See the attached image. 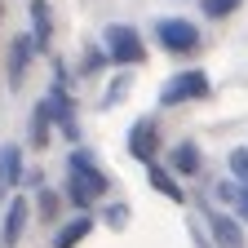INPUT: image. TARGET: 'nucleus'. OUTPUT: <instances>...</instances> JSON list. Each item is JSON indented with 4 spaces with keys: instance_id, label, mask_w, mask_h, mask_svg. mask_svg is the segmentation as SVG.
Segmentation results:
<instances>
[{
    "instance_id": "dca6fc26",
    "label": "nucleus",
    "mask_w": 248,
    "mask_h": 248,
    "mask_svg": "<svg viewBox=\"0 0 248 248\" xmlns=\"http://www.w3.org/2000/svg\"><path fill=\"white\" fill-rule=\"evenodd\" d=\"M0 18H5V0H0Z\"/></svg>"
},
{
    "instance_id": "423d86ee",
    "label": "nucleus",
    "mask_w": 248,
    "mask_h": 248,
    "mask_svg": "<svg viewBox=\"0 0 248 248\" xmlns=\"http://www.w3.org/2000/svg\"><path fill=\"white\" fill-rule=\"evenodd\" d=\"M208 226H213V235H217V248H244V231L231 222V217L213 213V217H208Z\"/></svg>"
},
{
    "instance_id": "f8f14e48",
    "label": "nucleus",
    "mask_w": 248,
    "mask_h": 248,
    "mask_svg": "<svg viewBox=\"0 0 248 248\" xmlns=\"http://www.w3.org/2000/svg\"><path fill=\"white\" fill-rule=\"evenodd\" d=\"M31 14H36V45H45L49 40V9L40 0H31Z\"/></svg>"
},
{
    "instance_id": "f03ea898",
    "label": "nucleus",
    "mask_w": 248,
    "mask_h": 248,
    "mask_svg": "<svg viewBox=\"0 0 248 248\" xmlns=\"http://www.w3.org/2000/svg\"><path fill=\"white\" fill-rule=\"evenodd\" d=\"M155 31H160V45H164L169 53H195V49H200V31H195L191 22H182V18L160 22Z\"/></svg>"
},
{
    "instance_id": "7ed1b4c3",
    "label": "nucleus",
    "mask_w": 248,
    "mask_h": 248,
    "mask_svg": "<svg viewBox=\"0 0 248 248\" xmlns=\"http://www.w3.org/2000/svg\"><path fill=\"white\" fill-rule=\"evenodd\" d=\"M107 49H111L115 62H124V67H129V62H142V53H146L133 27H107Z\"/></svg>"
},
{
    "instance_id": "4468645a",
    "label": "nucleus",
    "mask_w": 248,
    "mask_h": 248,
    "mask_svg": "<svg viewBox=\"0 0 248 248\" xmlns=\"http://www.w3.org/2000/svg\"><path fill=\"white\" fill-rule=\"evenodd\" d=\"M235 5H239V0H204V14H208V18H226Z\"/></svg>"
},
{
    "instance_id": "20e7f679",
    "label": "nucleus",
    "mask_w": 248,
    "mask_h": 248,
    "mask_svg": "<svg viewBox=\"0 0 248 248\" xmlns=\"http://www.w3.org/2000/svg\"><path fill=\"white\" fill-rule=\"evenodd\" d=\"M195 98H208V76L204 71H182L169 89H164V102H195Z\"/></svg>"
},
{
    "instance_id": "1a4fd4ad",
    "label": "nucleus",
    "mask_w": 248,
    "mask_h": 248,
    "mask_svg": "<svg viewBox=\"0 0 248 248\" xmlns=\"http://www.w3.org/2000/svg\"><path fill=\"white\" fill-rule=\"evenodd\" d=\"M18 182V151L5 146V155H0V186H14Z\"/></svg>"
},
{
    "instance_id": "f257e3e1",
    "label": "nucleus",
    "mask_w": 248,
    "mask_h": 248,
    "mask_svg": "<svg viewBox=\"0 0 248 248\" xmlns=\"http://www.w3.org/2000/svg\"><path fill=\"white\" fill-rule=\"evenodd\" d=\"M102 191H107L102 169H93L89 155H71V177H67V195H71V204L89 208L93 200H102Z\"/></svg>"
},
{
    "instance_id": "ddd939ff",
    "label": "nucleus",
    "mask_w": 248,
    "mask_h": 248,
    "mask_svg": "<svg viewBox=\"0 0 248 248\" xmlns=\"http://www.w3.org/2000/svg\"><path fill=\"white\" fill-rule=\"evenodd\" d=\"M27 49H31V40H18V45H14V71H9V76H14V84L22 80V67H27Z\"/></svg>"
},
{
    "instance_id": "39448f33",
    "label": "nucleus",
    "mask_w": 248,
    "mask_h": 248,
    "mask_svg": "<svg viewBox=\"0 0 248 248\" xmlns=\"http://www.w3.org/2000/svg\"><path fill=\"white\" fill-rule=\"evenodd\" d=\"M155 146H160V138H155V124L151 120H142V124H133V133H129V151L138 155V160H155Z\"/></svg>"
},
{
    "instance_id": "6e6552de",
    "label": "nucleus",
    "mask_w": 248,
    "mask_h": 248,
    "mask_svg": "<svg viewBox=\"0 0 248 248\" xmlns=\"http://www.w3.org/2000/svg\"><path fill=\"white\" fill-rule=\"evenodd\" d=\"M93 231V222H89V217H80V222H71L67 231H58V239H53V248H76L84 235Z\"/></svg>"
},
{
    "instance_id": "0eeeda50",
    "label": "nucleus",
    "mask_w": 248,
    "mask_h": 248,
    "mask_svg": "<svg viewBox=\"0 0 248 248\" xmlns=\"http://www.w3.org/2000/svg\"><path fill=\"white\" fill-rule=\"evenodd\" d=\"M22 222H27V200H14L9 204V217H5V244H18Z\"/></svg>"
},
{
    "instance_id": "2eb2a0df",
    "label": "nucleus",
    "mask_w": 248,
    "mask_h": 248,
    "mask_svg": "<svg viewBox=\"0 0 248 248\" xmlns=\"http://www.w3.org/2000/svg\"><path fill=\"white\" fill-rule=\"evenodd\" d=\"M231 169H235L239 177H248V151H235V155H231Z\"/></svg>"
},
{
    "instance_id": "9d476101",
    "label": "nucleus",
    "mask_w": 248,
    "mask_h": 248,
    "mask_svg": "<svg viewBox=\"0 0 248 248\" xmlns=\"http://www.w3.org/2000/svg\"><path fill=\"white\" fill-rule=\"evenodd\" d=\"M151 186H155V191H160V195H169L173 204H182V191H177V182H173L169 173H160V169H151Z\"/></svg>"
},
{
    "instance_id": "f3484780",
    "label": "nucleus",
    "mask_w": 248,
    "mask_h": 248,
    "mask_svg": "<svg viewBox=\"0 0 248 248\" xmlns=\"http://www.w3.org/2000/svg\"><path fill=\"white\" fill-rule=\"evenodd\" d=\"M244 208H248V191H244Z\"/></svg>"
},
{
    "instance_id": "9b49d317",
    "label": "nucleus",
    "mask_w": 248,
    "mask_h": 248,
    "mask_svg": "<svg viewBox=\"0 0 248 248\" xmlns=\"http://www.w3.org/2000/svg\"><path fill=\"white\" fill-rule=\"evenodd\" d=\"M173 164H177V173H195L200 169V151L195 146H177L173 151Z\"/></svg>"
}]
</instances>
